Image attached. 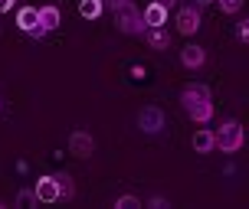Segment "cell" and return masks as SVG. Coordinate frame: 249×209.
I'll return each instance as SVG.
<instances>
[{"mask_svg":"<svg viewBox=\"0 0 249 209\" xmlns=\"http://www.w3.org/2000/svg\"><path fill=\"white\" fill-rule=\"evenodd\" d=\"M180 105L184 111L190 114V121L197 124H210L213 121V95H210V85H203V82H190V85L180 92Z\"/></svg>","mask_w":249,"mask_h":209,"instance_id":"6da1fadb","label":"cell"},{"mask_svg":"<svg viewBox=\"0 0 249 209\" xmlns=\"http://www.w3.org/2000/svg\"><path fill=\"white\" fill-rule=\"evenodd\" d=\"M213 137H216V150H223V154H236V150H243V144H246V131H243V124H239L236 118H226V121L213 131Z\"/></svg>","mask_w":249,"mask_h":209,"instance_id":"7a4b0ae2","label":"cell"},{"mask_svg":"<svg viewBox=\"0 0 249 209\" xmlns=\"http://www.w3.org/2000/svg\"><path fill=\"white\" fill-rule=\"evenodd\" d=\"M115 26H118V33H124V36H141L148 23H144L141 10H138V3H135V0H128L124 7L115 10Z\"/></svg>","mask_w":249,"mask_h":209,"instance_id":"3957f363","label":"cell"},{"mask_svg":"<svg viewBox=\"0 0 249 209\" xmlns=\"http://www.w3.org/2000/svg\"><path fill=\"white\" fill-rule=\"evenodd\" d=\"M138 128H141L144 134H161L164 128H167V114H164V108H158V105H144V108L138 111Z\"/></svg>","mask_w":249,"mask_h":209,"instance_id":"277c9868","label":"cell"},{"mask_svg":"<svg viewBox=\"0 0 249 209\" xmlns=\"http://www.w3.org/2000/svg\"><path fill=\"white\" fill-rule=\"evenodd\" d=\"M69 154L79 157V160H89L95 154V137L89 134L86 128H75L72 134H69Z\"/></svg>","mask_w":249,"mask_h":209,"instance_id":"5b68a950","label":"cell"},{"mask_svg":"<svg viewBox=\"0 0 249 209\" xmlns=\"http://www.w3.org/2000/svg\"><path fill=\"white\" fill-rule=\"evenodd\" d=\"M200 30V7L194 3H187V7H177V33H184V36H194Z\"/></svg>","mask_w":249,"mask_h":209,"instance_id":"8992f818","label":"cell"},{"mask_svg":"<svg viewBox=\"0 0 249 209\" xmlns=\"http://www.w3.org/2000/svg\"><path fill=\"white\" fill-rule=\"evenodd\" d=\"M17 26H20L23 33H33V39H43V36H46V30L39 26L36 7H20V10H17Z\"/></svg>","mask_w":249,"mask_h":209,"instance_id":"52a82bcc","label":"cell"},{"mask_svg":"<svg viewBox=\"0 0 249 209\" xmlns=\"http://www.w3.org/2000/svg\"><path fill=\"white\" fill-rule=\"evenodd\" d=\"M33 193H36V203H59V186H56V177H39L36 186H33Z\"/></svg>","mask_w":249,"mask_h":209,"instance_id":"ba28073f","label":"cell"},{"mask_svg":"<svg viewBox=\"0 0 249 209\" xmlns=\"http://www.w3.org/2000/svg\"><path fill=\"white\" fill-rule=\"evenodd\" d=\"M141 39L148 43L151 49H171V33H167L164 26H144Z\"/></svg>","mask_w":249,"mask_h":209,"instance_id":"9c48e42d","label":"cell"},{"mask_svg":"<svg viewBox=\"0 0 249 209\" xmlns=\"http://www.w3.org/2000/svg\"><path fill=\"white\" fill-rule=\"evenodd\" d=\"M203 62H207V49H203V46H194V43H190V46L180 49V65H184V69L194 72V69H203Z\"/></svg>","mask_w":249,"mask_h":209,"instance_id":"30bf717a","label":"cell"},{"mask_svg":"<svg viewBox=\"0 0 249 209\" xmlns=\"http://www.w3.org/2000/svg\"><path fill=\"white\" fill-rule=\"evenodd\" d=\"M36 16H39V26L50 33V30H59V23H62V13H59V7L56 3H46V7H36Z\"/></svg>","mask_w":249,"mask_h":209,"instance_id":"8fae6325","label":"cell"},{"mask_svg":"<svg viewBox=\"0 0 249 209\" xmlns=\"http://www.w3.org/2000/svg\"><path fill=\"white\" fill-rule=\"evenodd\" d=\"M190 144H194V150H197V154H210V150H216V137H213L210 128H200V131H194Z\"/></svg>","mask_w":249,"mask_h":209,"instance_id":"7c38bea8","label":"cell"},{"mask_svg":"<svg viewBox=\"0 0 249 209\" xmlns=\"http://www.w3.org/2000/svg\"><path fill=\"white\" fill-rule=\"evenodd\" d=\"M141 16H144V23H148V26H164V23H167V10H164L158 0H151L148 7L141 10Z\"/></svg>","mask_w":249,"mask_h":209,"instance_id":"4fadbf2b","label":"cell"},{"mask_svg":"<svg viewBox=\"0 0 249 209\" xmlns=\"http://www.w3.org/2000/svg\"><path fill=\"white\" fill-rule=\"evenodd\" d=\"M102 10H105V3H102V0H79V13H82L86 20H99Z\"/></svg>","mask_w":249,"mask_h":209,"instance_id":"5bb4252c","label":"cell"},{"mask_svg":"<svg viewBox=\"0 0 249 209\" xmlns=\"http://www.w3.org/2000/svg\"><path fill=\"white\" fill-rule=\"evenodd\" d=\"M56 186H59V199H72L75 196V183H72L69 173H59V177H56Z\"/></svg>","mask_w":249,"mask_h":209,"instance_id":"9a60e30c","label":"cell"},{"mask_svg":"<svg viewBox=\"0 0 249 209\" xmlns=\"http://www.w3.org/2000/svg\"><path fill=\"white\" fill-rule=\"evenodd\" d=\"M112 206H115V209H138V206H141V199L131 196V193H122V196L115 199Z\"/></svg>","mask_w":249,"mask_h":209,"instance_id":"2e32d148","label":"cell"},{"mask_svg":"<svg viewBox=\"0 0 249 209\" xmlns=\"http://www.w3.org/2000/svg\"><path fill=\"white\" fill-rule=\"evenodd\" d=\"M216 7H220L223 13H230V16H233V13L243 10V0H216Z\"/></svg>","mask_w":249,"mask_h":209,"instance_id":"e0dca14e","label":"cell"},{"mask_svg":"<svg viewBox=\"0 0 249 209\" xmlns=\"http://www.w3.org/2000/svg\"><path fill=\"white\" fill-rule=\"evenodd\" d=\"M30 203H36V193L33 190H20L17 193V206H30Z\"/></svg>","mask_w":249,"mask_h":209,"instance_id":"ac0fdd59","label":"cell"},{"mask_svg":"<svg viewBox=\"0 0 249 209\" xmlns=\"http://www.w3.org/2000/svg\"><path fill=\"white\" fill-rule=\"evenodd\" d=\"M236 39L239 43H249V16L243 20V23H236Z\"/></svg>","mask_w":249,"mask_h":209,"instance_id":"d6986e66","label":"cell"},{"mask_svg":"<svg viewBox=\"0 0 249 209\" xmlns=\"http://www.w3.org/2000/svg\"><path fill=\"white\" fill-rule=\"evenodd\" d=\"M148 206H151V209H167L171 203H167L164 196H151V199H148Z\"/></svg>","mask_w":249,"mask_h":209,"instance_id":"ffe728a7","label":"cell"},{"mask_svg":"<svg viewBox=\"0 0 249 209\" xmlns=\"http://www.w3.org/2000/svg\"><path fill=\"white\" fill-rule=\"evenodd\" d=\"M102 3H105V7H112V13H115V10H118V7H124L128 0H102Z\"/></svg>","mask_w":249,"mask_h":209,"instance_id":"44dd1931","label":"cell"},{"mask_svg":"<svg viewBox=\"0 0 249 209\" xmlns=\"http://www.w3.org/2000/svg\"><path fill=\"white\" fill-rule=\"evenodd\" d=\"M17 7V0H0V13H7V10H13Z\"/></svg>","mask_w":249,"mask_h":209,"instance_id":"7402d4cb","label":"cell"},{"mask_svg":"<svg viewBox=\"0 0 249 209\" xmlns=\"http://www.w3.org/2000/svg\"><path fill=\"white\" fill-rule=\"evenodd\" d=\"M158 3H161L164 10H174V7H177V0H158Z\"/></svg>","mask_w":249,"mask_h":209,"instance_id":"603a6c76","label":"cell"},{"mask_svg":"<svg viewBox=\"0 0 249 209\" xmlns=\"http://www.w3.org/2000/svg\"><path fill=\"white\" fill-rule=\"evenodd\" d=\"M203 3H210V0H197V7H203Z\"/></svg>","mask_w":249,"mask_h":209,"instance_id":"cb8c5ba5","label":"cell"},{"mask_svg":"<svg viewBox=\"0 0 249 209\" xmlns=\"http://www.w3.org/2000/svg\"><path fill=\"white\" fill-rule=\"evenodd\" d=\"M0 111H3V101H0Z\"/></svg>","mask_w":249,"mask_h":209,"instance_id":"d4e9b609","label":"cell"}]
</instances>
